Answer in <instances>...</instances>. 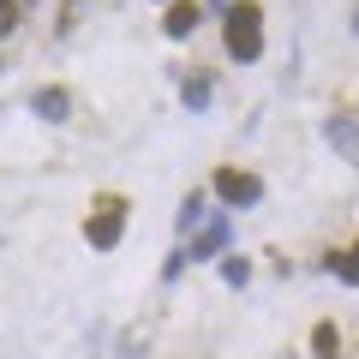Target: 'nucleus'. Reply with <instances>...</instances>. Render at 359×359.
Masks as SVG:
<instances>
[{"mask_svg": "<svg viewBox=\"0 0 359 359\" xmlns=\"http://www.w3.org/2000/svg\"><path fill=\"white\" fill-rule=\"evenodd\" d=\"M120 233H126V198H96L90 204V222H84V240L96 252H114Z\"/></svg>", "mask_w": 359, "mask_h": 359, "instance_id": "obj_2", "label": "nucleus"}, {"mask_svg": "<svg viewBox=\"0 0 359 359\" xmlns=\"http://www.w3.org/2000/svg\"><path fill=\"white\" fill-rule=\"evenodd\" d=\"M222 282H228V287H245V282H252V264H245L240 252H233V257H222Z\"/></svg>", "mask_w": 359, "mask_h": 359, "instance_id": "obj_10", "label": "nucleus"}, {"mask_svg": "<svg viewBox=\"0 0 359 359\" xmlns=\"http://www.w3.org/2000/svg\"><path fill=\"white\" fill-rule=\"evenodd\" d=\"M180 102L192 108V114H204V108H210V78H204V72H192L186 84H180Z\"/></svg>", "mask_w": 359, "mask_h": 359, "instance_id": "obj_8", "label": "nucleus"}, {"mask_svg": "<svg viewBox=\"0 0 359 359\" xmlns=\"http://www.w3.org/2000/svg\"><path fill=\"white\" fill-rule=\"evenodd\" d=\"M216 192H222V204H257L264 186H257V174H245V168H222V174H216Z\"/></svg>", "mask_w": 359, "mask_h": 359, "instance_id": "obj_3", "label": "nucleus"}, {"mask_svg": "<svg viewBox=\"0 0 359 359\" xmlns=\"http://www.w3.org/2000/svg\"><path fill=\"white\" fill-rule=\"evenodd\" d=\"M311 353H318V359H335V330H330V323L311 330Z\"/></svg>", "mask_w": 359, "mask_h": 359, "instance_id": "obj_12", "label": "nucleus"}, {"mask_svg": "<svg viewBox=\"0 0 359 359\" xmlns=\"http://www.w3.org/2000/svg\"><path fill=\"white\" fill-rule=\"evenodd\" d=\"M323 138H330V150L341 156V162H353V168H359V114H330Z\"/></svg>", "mask_w": 359, "mask_h": 359, "instance_id": "obj_4", "label": "nucleus"}, {"mask_svg": "<svg viewBox=\"0 0 359 359\" xmlns=\"http://www.w3.org/2000/svg\"><path fill=\"white\" fill-rule=\"evenodd\" d=\"M30 108H36L42 120H66V114H72V96H66L60 84H48V90H36V96H30Z\"/></svg>", "mask_w": 359, "mask_h": 359, "instance_id": "obj_6", "label": "nucleus"}, {"mask_svg": "<svg viewBox=\"0 0 359 359\" xmlns=\"http://www.w3.org/2000/svg\"><path fill=\"white\" fill-rule=\"evenodd\" d=\"M228 54L233 60H257L264 54V6L257 0H240V6H228Z\"/></svg>", "mask_w": 359, "mask_h": 359, "instance_id": "obj_1", "label": "nucleus"}, {"mask_svg": "<svg viewBox=\"0 0 359 359\" xmlns=\"http://www.w3.org/2000/svg\"><path fill=\"white\" fill-rule=\"evenodd\" d=\"M330 269H335V276H341V282H347V287H359V240H353V245H347V252H341V257H330Z\"/></svg>", "mask_w": 359, "mask_h": 359, "instance_id": "obj_9", "label": "nucleus"}, {"mask_svg": "<svg viewBox=\"0 0 359 359\" xmlns=\"http://www.w3.org/2000/svg\"><path fill=\"white\" fill-rule=\"evenodd\" d=\"M162 30H168L174 42H186V36L198 30V0H174V6H168V18H162Z\"/></svg>", "mask_w": 359, "mask_h": 359, "instance_id": "obj_5", "label": "nucleus"}, {"mask_svg": "<svg viewBox=\"0 0 359 359\" xmlns=\"http://www.w3.org/2000/svg\"><path fill=\"white\" fill-rule=\"evenodd\" d=\"M222 245H228V222L216 216V222H210V228H204V233L192 240V252H186V264H204V257H210V252H222Z\"/></svg>", "mask_w": 359, "mask_h": 359, "instance_id": "obj_7", "label": "nucleus"}, {"mask_svg": "<svg viewBox=\"0 0 359 359\" xmlns=\"http://www.w3.org/2000/svg\"><path fill=\"white\" fill-rule=\"evenodd\" d=\"M198 222H204V192H192V198H186V204H180V228L192 233Z\"/></svg>", "mask_w": 359, "mask_h": 359, "instance_id": "obj_11", "label": "nucleus"}, {"mask_svg": "<svg viewBox=\"0 0 359 359\" xmlns=\"http://www.w3.org/2000/svg\"><path fill=\"white\" fill-rule=\"evenodd\" d=\"M13 6H30V0H13Z\"/></svg>", "mask_w": 359, "mask_h": 359, "instance_id": "obj_14", "label": "nucleus"}, {"mask_svg": "<svg viewBox=\"0 0 359 359\" xmlns=\"http://www.w3.org/2000/svg\"><path fill=\"white\" fill-rule=\"evenodd\" d=\"M13 30H18V6H13V0H0V36H13Z\"/></svg>", "mask_w": 359, "mask_h": 359, "instance_id": "obj_13", "label": "nucleus"}]
</instances>
